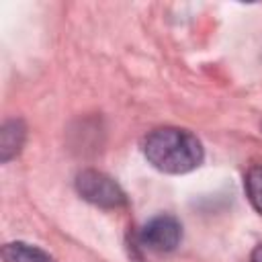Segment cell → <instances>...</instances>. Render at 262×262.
I'll return each mask as SVG.
<instances>
[{
	"mask_svg": "<svg viewBox=\"0 0 262 262\" xmlns=\"http://www.w3.org/2000/svg\"><path fill=\"white\" fill-rule=\"evenodd\" d=\"M145 160L164 174H186L201 166L203 145L186 129L180 127H160L145 135L141 143Z\"/></svg>",
	"mask_w": 262,
	"mask_h": 262,
	"instance_id": "6da1fadb",
	"label": "cell"
},
{
	"mask_svg": "<svg viewBox=\"0 0 262 262\" xmlns=\"http://www.w3.org/2000/svg\"><path fill=\"white\" fill-rule=\"evenodd\" d=\"M76 190L78 194L100 207V209H119L127 205V196L123 192V188L104 172L100 170H82L76 176Z\"/></svg>",
	"mask_w": 262,
	"mask_h": 262,
	"instance_id": "7a4b0ae2",
	"label": "cell"
},
{
	"mask_svg": "<svg viewBox=\"0 0 262 262\" xmlns=\"http://www.w3.org/2000/svg\"><path fill=\"white\" fill-rule=\"evenodd\" d=\"M180 239H182V225L172 215H158L149 219L137 235V244L141 248L158 254L176 250Z\"/></svg>",
	"mask_w": 262,
	"mask_h": 262,
	"instance_id": "3957f363",
	"label": "cell"
},
{
	"mask_svg": "<svg viewBox=\"0 0 262 262\" xmlns=\"http://www.w3.org/2000/svg\"><path fill=\"white\" fill-rule=\"evenodd\" d=\"M27 139V127L23 119H8L0 129V160L6 164L18 156Z\"/></svg>",
	"mask_w": 262,
	"mask_h": 262,
	"instance_id": "277c9868",
	"label": "cell"
},
{
	"mask_svg": "<svg viewBox=\"0 0 262 262\" xmlns=\"http://www.w3.org/2000/svg\"><path fill=\"white\" fill-rule=\"evenodd\" d=\"M2 258L4 262H53V258L37 248V246H31L27 242H10L2 248Z\"/></svg>",
	"mask_w": 262,
	"mask_h": 262,
	"instance_id": "5b68a950",
	"label": "cell"
},
{
	"mask_svg": "<svg viewBox=\"0 0 262 262\" xmlns=\"http://www.w3.org/2000/svg\"><path fill=\"white\" fill-rule=\"evenodd\" d=\"M246 194L252 203V207L262 215V166H252L244 180Z\"/></svg>",
	"mask_w": 262,
	"mask_h": 262,
	"instance_id": "8992f818",
	"label": "cell"
},
{
	"mask_svg": "<svg viewBox=\"0 0 262 262\" xmlns=\"http://www.w3.org/2000/svg\"><path fill=\"white\" fill-rule=\"evenodd\" d=\"M252 262H262V244L254 248V252H252Z\"/></svg>",
	"mask_w": 262,
	"mask_h": 262,
	"instance_id": "52a82bcc",
	"label": "cell"
}]
</instances>
